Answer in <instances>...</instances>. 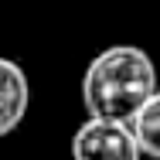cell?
Wrapping results in <instances>:
<instances>
[{
  "instance_id": "obj_2",
  "label": "cell",
  "mask_w": 160,
  "mask_h": 160,
  "mask_svg": "<svg viewBox=\"0 0 160 160\" xmlns=\"http://www.w3.org/2000/svg\"><path fill=\"white\" fill-rule=\"evenodd\" d=\"M72 160H143L129 123L89 116L72 136Z\"/></svg>"
},
{
  "instance_id": "obj_1",
  "label": "cell",
  "mask_w": 160,
  "mask_h": 160,
  "mask_svg": "<svg viewBox=\"0 0 160 160\" xmlns=\"http://www.w3.org/2000/svg\"><path fill=\"white\" fill-rule=\"evenodd\" d=\"M157 85V65L140 44H109L85 65L82 106L89 116L129 123Z\"/></svg>"
},
{
  "instance_id": "obj_4",
  "label": "cell",
  "mask_w": 160,
  "mask_h": 160,
  "mask_svg": "<svg viewBox=\"0 0 160 160\" xmlns=\"http://www.w3.org/2000/svg\"><path fill=\"white\" fill-rule=\"evenodd\" d=\"M129 129L136 136L140 153L150 157V160H160V85H157V92L136 109V116L129 119Z\"/></svg>"
},
{
  "instance_id": "obj_3",
  "label": "cell",
  "mask_w": 160,
  "mask_h": 160,
  "mask_svg": "<svg viewBox=\"0 0 160 160\" xmlns=\"http://www.w3.org/2000/svg\"><path fill=\"white\" fill-rule=\"evenodd\" d=\"M31 109V82H28V72L14 58H3L0 55V140L10 136L14 129L24 123Z\"/></svg>"
}]
</instances>
